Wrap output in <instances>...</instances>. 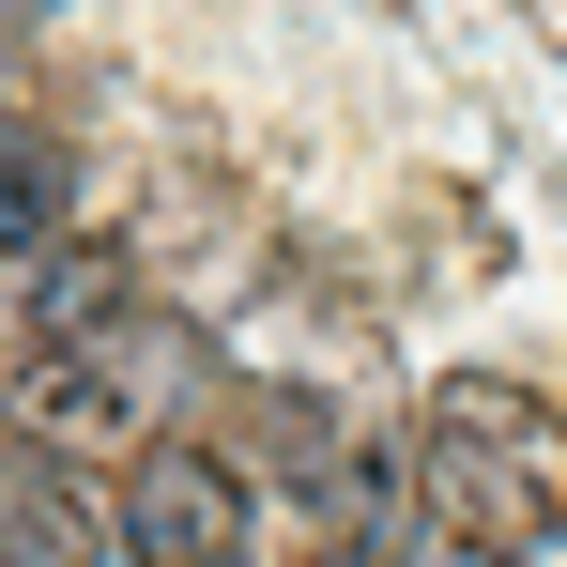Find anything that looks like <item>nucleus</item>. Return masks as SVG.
Here are the masks:
<instances>
[{
    "label": "nucleus",
    "instance_id": "1",
    "mask_svg": "<svg viewBox=\"0 0 567 567\" xmlns=\"http://www.w3.org/2000/svg\"><path fill=\"white\" fill-rule=\"evenodd\" d=\"M414 491H430V522L461 537L475 567H522L567 537V414L537 383H430V430H414Z\"/></svg>",
    "mask_w": 567,
    "mask_h": 567
},
{
    "label": "nucleus",
    "instance_id": "5",
    "mask_svg": "<svg viewBox=\"0 0 567 567\" xmlns=\"http://www.w3.org/2000/svg\"><path fill=\"white\" fill-rule=\"evenodd\" d=\"M107 553V506L62 445H16L0 461V567H93Z\"/></svg>",
    "mask_w": 567,
    "mask_h": 567
},
{
    "label": "nucleus",
    "instance_id": "6",
    "mask_svg": "<svg viewBox=\"0 0 567 567\" xmlns=\"http://www.w3.org/2000/svg\"><path fill=\"white\" fill-rule=\"evenodd\" d=\"M62 199H78L62 138H47L31 107H0V261H47V246H62Z\"/></svg>",
    "mask_w": 567,
    "mask_h": 567
},
{
    "label": "nucleus",
    "instance_id": "3",
    "mask_svg": "<svg viewBox=\"0 0 567 567\" xmlns=\"http://www.w3.org/2000/svg\"><path fill=\"white\" fill-rule=\"evenodd\" d=\"M261 430H277V491H291V522H307V567H399L414 553V475L383 461L338 399L277 383Z\"/></svg>",
    "mask_w": 567,
    "mask_h": 567
},
{
    "label": "nucleus",
    "instance_id": "4",
    "mask_svg": "<svg viewBox=\"0 0 567 567\" xmlns=\"http://www.w3.org/2000/svg\"><path fill=\"white\" fill-rule=\"evenodd\" d=\"M246 461H215V445H138L123 461V506H107V537H123V567H246Z\"/></svg>",
    "mask_w": 567,
    "mask_h": 567
},
{
    "label": "nucleus",
    "instance_id": "7",
    "mask_svg": "<svg viewBox=\"0 0 567 567\" xmlns=\"http://www.w3.org/2000/svg\"><path fill=\"white\" fill-rule=\"evenodd\" d=\"M123 246H47V277H31V307H16V338H78L93 307H123Z\"/></svg>",
    "mask_w": 567,
    "mask_h": 567
},
{
    "label": "nucleus",
    "instance_id": "2",
    "mask_svg": "<svg viewBox=\"0 0 567 567\" xmlns=\"http://www.w3.org/2000/svg\"><path fill=\"white\" fill-rule=\"evenodd\" d=\"M199 369H215L199 322H169V307L123 291L78 338H31V353H16V430L62 445V461H123V445H169V414H185Z\"/></svg>",
    "mask_w": 567,
    "mask_h": 567
}]
</instances>
